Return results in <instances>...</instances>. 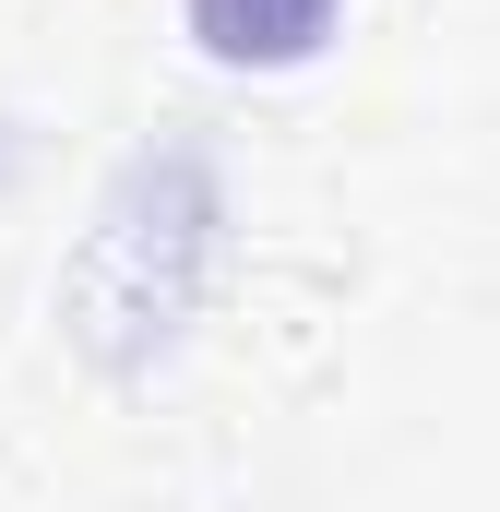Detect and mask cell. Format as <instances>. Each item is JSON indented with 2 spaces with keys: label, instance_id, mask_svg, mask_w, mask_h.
<instances>
[{
  "label": "cell",
  "instance_id": "1",
  "mask_svg": "<svg viewBox=\"0 0 500 512\" xmlns=\"http://www.w3.org/2000/svg\"><path fill=\"white\" fill-rule=\"evenodd\" d=\"M334 12L346 0H191V36L227 72H286V60H310L334 36Z\"/></svg>",
  "mask_w": 500,
  "mask_h": 512
}]
</instances>
